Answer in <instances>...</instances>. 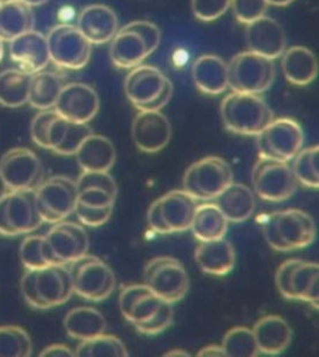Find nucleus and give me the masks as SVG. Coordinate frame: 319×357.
<instances>
[{"mask_svg": "<svg viewBox=\"0 0 319 357\" xmlns=\"http://www.w3.org/2000/svg\"><path fill=\"white\" fill-rule=\"evenodd\" d=\"M263 236L274 250L290 252L313 244L317 228L313 218L307 212L290 208L268 214L263 223Z\"/></svg>", "mask_w": 319, "mask_h": 357, "instance_id": "f257e3e1", "label": "nucleus"}, {"mask_svg": "<svg viewBox=\"0 0 319 357\" xmlns=\"http://www.w3.org/2000/svg\"><path fill=\"white\" fill-rule=\"evenodd\" d=\"M220 112L227 131L242 136H257L274 119L269 105L253 93H228Z\"/></svg>", "mask_w": 319, "mask_h": 357, "instance_id": "f03ea898", "label": "nucleus"}, {"mask_svg": "<svg viewBox=\"0 0 319 357\" xmlns=\"http://www.w3.org/2000/svg\"><path fill=\"white\" fill-rule=\"evenodd\" d=\"M233 182L230 163L216 155H209L192 163L184 174V190L196 201H215L227 185Z\"/></svg>", "mask_w": 319, "mask_h": 357, "instance_id": "7ed1b4c3", "label": "nucleus"}, {"mask_svg": "<svg viewBox=\"0 0 319 357\" xmlns=\"http://www.w3.org/2000/svg\"><path fill=\"white\" fill-rule=\"evenodd\" d=\"M228 87L233 93L261 95L272 86L276 68L271 59L255 52H239L227 63Z\"/></svg>", "mask_w": 319, "mask_h": 357, "instance_id": "20e7f679", "label": "nucleus"}, {"mask_svg": "<svg viewBox=\"0 0 319 357\" xmlns=\"http://www.w3.org/2000/svg\"><path fill=\"white\" fill-rule=\"evenodd\" d=\"M70 275L74 293L82 299L100 303L107 299L115 290L117 278L104 260L85 254L70 263Z\"/></svg>", "mask_w": 319, "mask_h": 357, "instance_id": "39448f33", "label": "nucleus"}, {"mask_svg": "<svg viewBox=\"0 0 319 357\" xmlns=\"http://www.w3.org/2000/svg\"><path fill=\"white\" fill-rule=\"evenodd\" d=\"M147 288L160 299L175 304L185 298L190 289V278L180 260L172 257H156L144 271Z\"/></svg>", "mask_w": 319, "mask_h": 357, "instance_id": "423d86ee", "label": "nucleus"}, {"mask_svg": "<svg viewBox=\"0 0 319 357\" xmlns=\"http://www.w3.org/2000/svg\"><path fill=\"white\" fill-rule=\"evenodd\" d=\"M252 187L255 195L267 202H283L295 195L298 187L288 162L262 158L252 168Z\"/></svg>", "mask_w": 319, "mask_h": 357, "instance_id": "0eeeda50", "label": "nucleus"}, {"mask_svg": "<svg viewBox=\"0 0 319 357\" xmlns=\"http://www.w3.org/2000/svg\"><path fill=\"white\" fill-rule=\"evenodd\" d=\"M304 135L302 127L290 117L273 119L272 122L257 135L258 155L288 162L302 150Z\"/></svg>", "mask_w": 319, "mask_h": 357, "instance_id": "6e6552de", "label": "nucleus"}, {"mask_svg": "<svg viewBox=\"0 0 319 357\" xmlns=\"http://www.w3.org/2000/svg\"><path fill=\"white\" fill-rule=\"evenodd\" d=\"M35 202L43 222L59 223L74 213L77 201V187L75 181L55 176L44 179L34 190Z\"/></svg>", "mask_w": 319, "mask_h": 357, "instance_id": "1a4fd4ad", "label": "nucleus"}, {"mask_svg": "<svg viewBox=\"0 0 319 357\" xmlns=\"http://www.w3.org/2000/svg\"><path fill=\"white\" fill-rule=\"evenodd\" d=\"M49 58L58 68L80 70L91 56V44L74 25L60 24L47 35Z\"/></svg>", "mask_w": 319, "mask_h": 357, "instance_id": "9d476101", "label": "nucleus"}, {"mask_svg": "<svg viewBox=\"0 0 319 357\" xmlns=\"http://www.w3.org/2000/svg\"><path fill=\"white\" fill-rule=\"evenodd\" d=\"M0 174L10 190H35L44 181V167L33 151L15 147L1 155Z\"/></svg>", "mask_w": 319, "mask_h": 357, "instance_id": "9b49d317", "label": "nucleus"}, {"mask_svg": "<svg viewBox=\"0 0 319 357\" xmlns=\"http://www.w3.org/2000/svg\"><path fill=\"white\" fill-rule=\"evenodd\" d=\"M100 109V98L93 87L82 82L64 85L59 95L54 109L65 120L89 123Z\"/></svg>", "mask_w": 319, "mask_h": 357, "instance_id": "f8f14e48", "label": "nucleus"}, {"mask_svg": "<svg viewBox=\"0 0 319 357\" xmlns=\"http://www.w3.org/2000/svg\"><path fill=\"white\" fill-rule=\"evenodd\" d=\"M45 239L58 264L69 265L80 259L90 247L87 231L73 222L55 223L45 234Z\"/></svg>", "mask_w": 319, "mask_h": 357, "instance_id": "ddd939ff", "label": "nucleus"}, {"mask_svg": "<svg viewBox=\"0 0 319 357\" xmlns=\"http://www.w3.org/2000/svg\"><path fill=\"white\" fill-rule=\"evenodd\" d=\"M131 135L138 150L157 153L170 144L172 128L161 111H139L133 121Z\"/></svg>", "mask_w": 319, "mask_h": 357, "instance_id": "4468645a", "label": "nucleus"}, {"mask_svg": "<svg viewBox=\"0 0 319 357\" xmlns=\"http://www.w3.org/2000/svg\"><path fill=\"white\" fill-rule=\"evenodd\" d=\"M170 82L161 70L150 65H139L128 73L124 90L128 101L141 111L160 98Z\"/></svg>", "mask_w": 319, "mask_h": 357, "instance_id": "2eb2a0df", "label": "nucleus"}, {"mask_svg": "<svg viewBox=\"0 0 319 357\" xmlns=\"http://www.w3.org/2000/svg\"><path fill=\"white\" fill-rule=\"evenodd\" d=\"M4 203L9 236L28 234L44 223L36 207L34 190H12L4 197Z\"/></svg>", "mask_w": 319, "mask_h": 357, "instance_id": "dca6fc26", "label": "nucleus"}, {"mask_svg": "<svg viewBox=\"0 0 319 357\" xmlns=\"http://www.w3.org/2000/svg\"><path fill=\"white\" fill-rule=\"evenodd\" d=\"M9 55L17 69L30 75L45 70L50 63L47 36L36 30H29L9 41Z\"/></svg>", "mask_w": 319, "mask_h": 357, "instance_id": "f3484780", "label": "nucleus"}, {"mask_svg": "<svg viewBox=\"0 0 319 357\" xmlns=\"http://www.w3.org/2000/svg\"><path fill=\"white\" fill-rule=\"evenodd\" d=\"M35 285L43 310L63 305L74 294L68 265H47L36 271Z\"/></svg>", "mask_w": 319, "mask_h": 357, "instance_id": "a211bd4d", "label": "nucleus"}, {"mask_svg": "<svg viewBox=\"0 0 319 357\" xmlns=\"http://www.w3.org/2000/svg\"><path fill=\"white\" fill-rule=\"evenodd\" d=\"M246 40L250 52L276 60L287 49L285 30L274 19L262 17L247 25Z\"/></svg>", "mask_w": 319, "mask_h": 357, "instance_id": "6ab92c4d", "label": "nucleus"}, {"mask_svg": "<svg viewBox=\"0 0 319 357\" xmlns=\"http://www.w3.org/2000/svg\"><path fill=\"white\" fill-rule=\"evenodd\" d=\"M76 28L91 45L106 44L119 30L117 13L104 4L85 6L77 17Z\"/></svg>", "mask_w": 319, "mask_h": 357, "instance_id": "aec40b11", "label": "nucleus"}, {"mask_svg": "<svg viewBox=\"0 0 319 357\" xmlns=\"http://www.w3.org/2000/svg\"><path fill=\"white\" fill-rule=\"evenodd\" d=\"M260 354L277 356L285 352L292 342V328L279 315L263 317L252 328Z\"/></svg>", "mask_w": 319, "mask_h": 357, "instance_id": "412c9836", "label": "nucleus"}, {"mask_svg": "<svg viewBox=\"0 0 319 357\" xmlns=\"http://www.w3.org/2000/svg\"><path fill=\"white\" fill-rule=\"evenodd\" d=\"M91 133L93 131L87 123L69 121L57 115L47 128V150L61 155H75Z\"/></svg>", "mask_w": 319, "mask_h": 357, "instance_id": "4be33fe9", "label": "nucleus"}, {"mask_svg": "<svg viewBox=\"0 0 319 357\" xmlns=\"http://www.w3.org/2000/svg\"><path fill=\"white\" fill-rule=\"evenodd\" d=\"M195 259L200 269L214 277H225L236 264V253L232 244L225 238L200 242L195 252Z\"/></svg>", "mask_w": 319, "mask_h": 357, "instance_id": "5701e85b", "label": "nucleus"}, {"mask_svg": "<svg viewBox=\"0 0 319 357\" xmlns=\"http://www.w3.org/2000/svg\"><path fill=\"white\" fill-rule=\"evenodd\" d=\"M75 155L82 172H109L117 161V150L111 139L94 133L87 136Z\"/></svg>", "mask_w": 319, "mask_h": 357, "instance_id": "b1692460", "label": "nucleus"}, {"mask_svg": "<svg viewBox=\"0 0 319 357\" xmlns=\"http://www.w3.org/2000/svg\"><path fill=\"white\" fill-rule=\"evenodd\" d=\"M158 203L170 233L190 229L198 206L193 197L184 190H175L158 198Z\"/></svg>", "mask_w": 319, "mask_h": 357, "instance_id": "393cba45", "label": "nucleus"}, {"mask_svg": "<svg viewBox=\"0 0 319 357\" xmlns=\"http://www.w3.org/2000/svg\"><path fill=\"white\" fill-rule=\"evenodd\" d=\"M192 79L198 91L206 95H220L228 89V70L223 59L202 55L192 65Z\"/></svg>", "mask_w": 319, "mask_h": 357, "instance_id": "a878e982", "label": "nucleus"}, {"mask_svg": "<svg viewBox=\"0 0 319 357\" xmlns=\"http://www.w3.org/2000/svg\"><path fill=\"white\" fill-rule=\"evenodd\" d=\"M215 204L228 223H242L250 219L255 209L253 190L242 183H231L215 198Z\"/></svg>", "mask_w": 319, "mask_h": 357, "instance_id": "bb28decb", "label": "nucleus"}, {"mask_svg": "<svg viewBox=\"0 0 319 357\" xmlns=\"http://www.w3.org/2000/svg\"><path fill=\"white\" fill-rule=\"evenodd\" d=\"M282 71L285 80L296 86L312 84L318 73V63L314 52L306 47H292L282 54Z\"/></svg>", "mask_w": 319, "mask_h": 357, "instance_id": "cd10ccee", "label": "nucleus"}, {"mask_svg": "<svg viewBox=\"0 0 319 357\" xmlns=\"http://www.w3.org/2000/svg\"><path fill=\"white\" fill-rule=\"evenodd\" d=\"M110 60L119 69L131 70L145 61L150 54L145 43L131 30H117L110 40Z\"/></svg>", "mask_w": 319, "mask_h": 357, "instance_id": "c85d7f7f", "label": "nucleus"}, {"mask_svg": "<svg viewBox=\"0 0 319 357\" xmlns=\"http://www.w3.org/2000/svg\"><path fill=\"white\" fill-rule=\"evenodd\" d=\"M33 8L23 0H0V40L12 41L34 29Z\"/></svg>", "mask_w": 319, "mask_h": 357, "instance_id": "c756f323", "label": "nucleus"}, {"mask_svg": "<svg viewBox=\"0 0 319 357\" xmlns=\"http://www.w3.org/2000/svg\"><path fill=\"white\" fill-rule=\"evenodd\" d=\"M64 328L70 337L75 340H87L104 334L106 320L95 307L77 306L65 315Z\"/></svg>", "mask_w": 319, "mask_h": 357, "instance_id": "7c9ffc66", "label": "nucleus"}, {"mask_svg": "<svg viewBox=\"0 0 319 357\" xmlns=\"http://www.w3.org/2000/svg\"><path fill=\"white\" fill-rule=\"evenodd\" d=\"M190 229L198 242H209L225 238L228 222L215 203H205L196 208Z\"/></svg>", "mask_w": 319, "mask_h": 357, "instance_id": "2f4dec72", "label": "nucleus"}, {"mask_svg": "<svg viewBox=\"0 0 319 357\" xmlns=\"http://www.w3.org/2000/svg\"><path fill=\"white\" fill-rule=\"evenodd\" d=\"M63 87V77L57 73L45 70L35 73L30 80L28 104L39 111L54 109Z\"/></svg>", "mask_w": 319, "mask_h": 357, "instance_id": "473e14b6", "label": "nucleus"}, {"mask_svg": "<svg viewBox=\"0 0 319 357\" xmlns=\"http://www.w3.org/2000/svg\"><path fill=\"white\" fill-rule=\"evenodd\" d=\"M290 288L293 300L306 301L318 310L319 265L313 261L301 259L290 278Z\"/></svg>", "mask_w": 319, "mask_h": 357, "instance_id": "72a5a7b5", "label": "nucleus"}, {"mask_svg": "<svg viewBox=\"0 0 319 357\" xmlns=\"http://www.w3.org/2000/svg\"><path fill=\"white\" fill-rule=\"evenodd\" d=\"M31 75L20 69H6L0 73V105L17 109L28 104Z\"/></svg>", "mask_w": 319, "mask_h": 357, "instance_id": "f704fd0d", "label": "nucleus"}, {"mask_svg": "<svg viewBox=\"0 0 319 357\" xmlns=\"http://www.w3.org/2000/svg\"><path fill=\"white\" fill-rule=\"evenodd\" d=\"M75 356L80 357H126L128 349L114 335H98L93 339L80 341L76 347Z\"/></svg>", "mask_w": 319, "mask_h": 357, "instance_id": "c9c22d12", "label": "nucleus"}, {"mask_svg": "<svg viewBox=\"0 0 319 357\" xmlns=\"http://www.w3.org/2000/svg\"><path fill=\"white\" fill-rule=\"evenodd\" d=\"M221 346L225 356L257 357L261 355L252 328L246 326H236L228 330Z\"/></svg>", "mask_w": 319, "mask_h": 357, "instance_id": "e433bc0d", "label": "nucleus"}, {"mask_svg": "<svg viewBox=\"0 0 319 357\" xmlns=\"http://www.w3.org/2000/svg\"><path fill=\"white\" fill-rule=\"evenodd\" d=\"M318 152L317 144L303 149L295 155L292 166L297 182L312 190H318L319 187Z\"/></svg>", "mask_w": 319, "mask_h": 357, "instance_id": "4c0bfd02", "label": "nucleus"}, {"mask_svg": "<svg viewBox=\"0 0 319 357\" xmlns=\"http://www.w3.org/2000/svg\"><path fill=\"white\" fill-rule=\"evenodd\" d=\"M33 342L29 334L20 326H0V357H29Z\"/></svg>", "mask_w": 319, "mask_h": 357, "instance_id": "58836bf2", "label": "nucleus"}, {"mask_svg": "<svg viewBox=\"0 0 319 357\" xmlns=\"http://www.w3.org/2000/svg\"><path fill=\"white\" fill-rule=\"evenodd\" d=\"M19 258L25 269L39 271L47 266L45 236H28L19 248Z\"/></svg>", "mask_w": 319, "mask_h": 357, "instance_id": "ea45409f", "label": "nucleus"}, {"mask_svg": "<svg viewBox=\"0 0 319 357\" xmlns=\"http://www.w3.org/2000/svg\"><path fill=\"white\" fill-rule=\"evenodd\" d=\"M174 323V309L172 304L163 301L160 309L152 317L150 320L145 323L135 324L134 326L136 331L140 334L147 335V336H154L166 331Z\"/></svg>", "mask_w": 319, "mask_h": 357, "instance_id": "a19ab883", "label": "nucleus"}, {"mask_svg": "<svg viewBox=\"0 0 319 357\" xmlns=\"http://www.w3.org/2000/svg\"><path fill=\"white\" fill-rule=\"evenodd\" d=\"M230 8L238 23L248 25L266 15L268 3L267 0H231Z\"/></svg>", "mask_w": 319, "mask_h": 357, "instance_id": "79ce46f5", "label": "nucleus"}, {"mask_svg": "<svg viewBox=\"0 0 319 357\" xmlns=\"http://www.w3.org/2000/svg\"><path fill=\"white\" fill-rule=\"evenodd\" d=\"M163 303V300L154 294L151 290H149L147 293L136 300L133 309L130 311L128 323L135 325V324L145 323L147 320H150L152 317H155V314Z\"/></svg>", "mask_w": 319, "mask_h": 357, "instance_id": "37998d69", "label": "nucleus"}, {"mask_svg": "<svg viewBox=\"0 0 319 357\" xmlns=\"http://www.w3.org/2000/svg\"><path fill=\"white\" fill-rule=\"evenodd\" d=\"M231 0H191L193 15L201 22H215L230 9Z\"/></svg>", "mask_w": 319, "mask_h": 357, "instance_id": "c03bdc74", "label": "nucleus"}, {"mask_svg": "<svg viewBox=\"0 0 319 357\" xmlns=\"http://www.w3.org/2000/svg\"><path fill=\"white\" fill-rule=\"evenodd\" d=\"M75 182L77 190L87 188L103 190L117 198V182L109 172H82Z\"/></svg>", "mask_w": 319, "mask_h": 357, "instance_id": "a18cd8bd", "label": "nucleus"}, {"mask_svg": "<svg viewBox=\"0 0 319 357\" xmlns=\"http://www.w3.org/2000/svg\"><path fill=\"white\" fill-rule=\"evenodd\" d=\"M125 29L131 30L139 35L142 41L145 43L146 49L149 54L151 55L152 52L156 50L160 41H161V31L157 28L155 24L147 20H135L131 23L126 24L122 26Z\"/></svg>", "mask_w": 319, "mask_h": 357, "instance_id": "49530a36", "label": "nucleus"}, {"mask_svg": "<svg viewBox=\"0 0 319 357\" xmlns=\"http://www.w3.org/2000/svg\"><path fill=\"white\" fill-rule=\"evenodd\" d=\"M58 115L55 109H43L35 116L30 125V136L36 146L47 150V128L54 117Z\"/></svg>", "mask_w": 319, "mask_h": 357, "instance_id": "de8ad7c7", "label": "nucleus"}, {"mask_svg": "<svg viewBox=\"0 0 319 357\" xmlns=\"http://www.w3.org/2000/svg\"><path fill=\"white\" fill-rule=\"evenodd\" d=\"M112 208H93L84 206L82 203L76 202L74 213L76 214L77 219L80 220L87 227L96 228L104 225L106 222H109L111 214H112Z\"/></svg>", "mask_w": 319, "mask_h": 357, "instance_id": "09e8293b", "label": "nucleus"}, {"mask_svg": "<svg viewBox=\"0 0 319 357\" xmlns=\"http://www.w3.org/2000/svg\"><path fill=\"white\" fill-rule=\"evenodd\" d=\"M117 198L103 190L87 188L77 190V203L93 208L114 207Z\"/></svg>", "mask_w": 319, "mask_h": 357, "instance_id": "8fccbe9b", "label": "nucleus"}, {"mask_svg": "<svg viewBox=\"0 0 319 357\" xmlns=\"http://www.w3.org/2000/svg\"><path fill=\"white\" fill-rule=\"evenodd\" d=\"M301 259H288L279 265L277 273H276V287L279 289V294L285 299L293 300L292 288H290V278L293 271L296 269L297 265L299 264Z\"/></svg>", "mask_w": 319, "mask_h": 357, "instance_id": "3c124183", "label": "nucleus"}, {"mask_svg": "<svg viewBox=\"0 0 319 357\" xmlns=\"http://www.w3.org/2000/svg\"><path fill=\"white\" fill-rule=\"evenodd\" d=\"M149 290L150 289L147 288L145 284H133V285L124 287L119 295V307L121 311L122 317L128 320L130 311L133 309L136 300L147 293Z\"/></svg>", "mask_w": 319, "mask_h": 357, "instance_id": "603ef678", "label": "nucleus"}, {"mask_svg": "<svg viewBox=\"0 0 319 357\" xmlns=\"http://www.w3.org/2000/svg\"><path fill=\"white\" fill-rule=\"evenodd\" d=\"M35 275H36V271L27 269L20 280V290H22L24 300L27 301L28 305L36 310H43V305H41L39 295L36 291V285H35Z\"/></svg>", "mask_w": 319, "mask_h": 357, "instance_id": "864d4df0", "label": "nucleus"}, {"mask_svg": "<svg viewBox=\"0 0 319 357\" xmlns=\"http://www.w3.org/2000/svg\"><path fill=\"white\" fill-rule=\"evenodd\" d=\"M147 223L150 225L152 231L157 234H170V229L163 219L158 199L152 203L147 211Z\"/></svg>", "mask_w": 319, "mask_h": 357, "instance_id": "5fc2aeb1", "label": "nucleus"}, {"mask_svg": "<svg viewBox=\"0 0 319 357\" xmlns=\"http://www.w3.org/2000/svg\"><path fill=\"white\" fill-rule=\"evenodd\" d=\"M43 357H70L75 356V352L70 349L69 346L64 344H54L47 346L40 352Z\"/></svg>", "mask_w": 319, "mask_h": 357, "instance_id": "6e6d98bb", "label": "nucleus"}, {"mask_svg": "<svg viewBox=\"0 0 319 357\" xmlns=\"http://www.w3.org/2000/svg\"><path fill=\"white\" fill-rule=\"evenodd\" d=\"M198 356L202 357H220L225 356V352L222 346L220 345H209L205 346L200 351H198Z\"/></svg>", "mask_w": 319, "mask_h": 357, "instance_id": "4d7b16f0", "label": "nucleus"}, {"mask_svg": "<svg viewBox=\"0 0 319 357\" xmlns=\"http://www.w3.org/2000/svg\"><path fill=\"white\" fill-rule=\"evenodd\" d=\"M12 190L8 188V185H6V182H4V179L1 177V174H0V199H3L6 195H9Z\"/></svg>", "mask_w": 319, "mask_h": 357, "instance_id": "13d9d810", "label": "nucleus"}, {"mask_svg": "<svg viewBox=\"0 0 319 357\" xmlns=\"http://www.w3.org/2000/svg\"><path fill=\"white\" fill-rule=\"evenodd\" d=\"M295 0H267L268 6H287L292 4Z\"/></svg>", "mask_w": 319, "mask_h": 357, "instance_id": "bf43d9fd", "label": "nucleus"}, {"mask_svg": "<svg viewBox=\"0 0 319 357\" xmlns=\"http://www.w3.org/2000/svg\"><path fill=\"white\" fill-rule=\"evenodd\" d=\"M165 356H190V352L184 351L181 349H174L171 351L166 352Z\"/></svg>", "mask_w": 319, "mask_h": 357, "instance_id": "052dcab7", "label": "nucleus"}, {"mask_svg": "<svg viewBox=\"0 0 319 357\" xmlns=\"http://www.w3.org/2000/svg\"><path fill=\"white\" fill-rule=\"evenodd\" d=\"M23 1L25 4H28V6L33 8V6H43V4L47 3L49 0H23Z\"/></svg>", "mask_w": 319, "mask_h": 357, "instance_id": "680f3d73", "label": "nucleus"}, {"mask_svg": "<svg viewBox=\"0 0 319 357\" xmlns=\"http://www.w3.org/2000/svg\"><path fill=\"white\" fill-rule=\"evenodd\" d=\"M4 56V41L0 40V61L3 60Z\"/></svg>", "mask_w": 319, "mask_h": 357, "instance_id": "e2e57ef3", "label": "nucleus"}]
</instances>
